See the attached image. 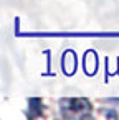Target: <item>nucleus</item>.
Wrapping results in <instances>:
<instances>
[{
  "instance_id": "nucleus-2",
  "label": "nucleus",
  "mask_w": 119,
  "mask_h": 120,
  "mask_svg": "<svg viewBox=\"0 0 119 120\" xmlns=\"http://www.w3.org/2000/svg\"><path fill=\"white\" fill-rule=\"evenodd\" d=\"M41 100L40 99H30V117H37L41 113Z\"/></svg>"
},
{
  "instance_id": "nucleus-1",
  "label": "nucleus",
  "mask_w": 119,
  "mask_h": 120,
  "mask_svg": "<svg viewBox=\"0 0 119 120\" xmlns=\"http://www.w3.org/2000/svg\"><path fill=\"white\" fill-rule=\"evenodd\" d=\"M61 115L65 118H86L91 115V104L84 97H68L60 100Z\"/></svg>"
},
{
  "instance_id": "nucleus-3",
  "label": "nucleus",
  "mask_w": 119,
  "mask_h": 120,
  "mask_svg": "<svg viewBox=\"0 0 119 120\" xmlns=\"http://www.w3.org/2000/svg\"><path fill=\"white\" fill-rule=\"evenodd\" d=\"M117 100H119V99H117Z\"/></svg>"
}]
</instances>
